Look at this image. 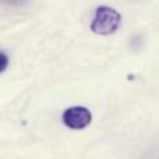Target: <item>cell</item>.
Returning <instances> with one entry per match:
<instances>
[{"instance_id": "1", "label": "cell", "mask_w": 159, "mask_h": 159, "mask_svg": "<svg viewBox=\"0 0 159 159\" xmlns=\"http://www.w3.org/2000/svg\"><path fill=\"white\" fill-rule=\"evenodd\" d=\"M121 25V16L110 6H99L91 21V31L96 35L107 36L115 34Z\"/></svg>"}, {"instance_id": "2", "label": "cell", "mask_w": 159, "mask_h": 159, "mask_svg": "<svg viewBox=\"0 0 159 159\" xmlns=\"http://www.w3.org/2000/svg\"><path fill=\"white\" fill-rule=\"evenodd\" d=\"M61 121L70 130H84L92 121V113L84 106H73L63 112Z\"/></svg>"}, {"instance_id": "3", "label": "cell", "mask_w": 159, "mask_h": 159, "mask_svg": "<svg viewBox=\"0 0 159 159\" xmlns=\"http://www.w3.org/2000/svg\"><path fill=\"white\" fill-rule=\"evenodd\" d=\"M28 0H3V3L7 6H13V7H17V6H24Z\"/></svg>"}, {"instance_id": "4", "label": "cell", "mask_w": 159, "mask_h": 159, "mask_svg": "<svg viewBox=\"0 0 159 159\" xmlns=\"http://www.w3.org/2000/svg\"><path fill=\"white\" fill-rule=\"evenodd\" d=\"M6 67H7V55L3 52L2 53V71H4Z\"/></svg>"}]
</instances>
